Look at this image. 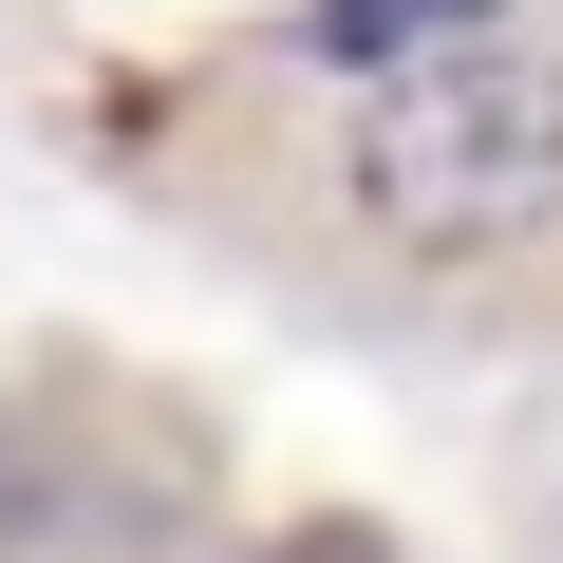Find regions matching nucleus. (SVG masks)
Returning a JSON list of instances; mask_svg holds the SVG:
<instances>
[{
  "mask_svg": "<svg viewBox=\"0 0 563 563\" xmlns=\"http://www.w3.org/2000/svg\"><path fill=\"white\" fill-rule=\"evenodd\" d=\"M470 20H507V0H320L301 57H320V76H395V57H451Z\"/></svg>",
  "mask_w": 563,
  "mask_h": 563,
  "instance_id": "obj_2",
  "label": "nucleus"
},
{
  "mask_svg": "<svg viewBox=\"0 0 563 563\" xmlns=\"http://www.w3.org/2000/svg\"><path fill=\"white\" fill-rule=\"evenodd\" d=\"M357 207L395 244H544L563 225V38L470 20L451 57H395L357 113Z\"/></svg>",
  "mask_w": 563,
  "mask_h": 563,
  "instance_id": "obj_1",
  "label": "nucleus"
}]
</instances>
